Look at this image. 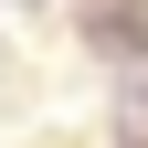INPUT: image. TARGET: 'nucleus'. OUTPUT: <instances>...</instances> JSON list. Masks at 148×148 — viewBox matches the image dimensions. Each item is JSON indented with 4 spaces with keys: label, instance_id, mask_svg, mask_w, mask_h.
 <instances>
[{
    "label": "nucleus",
    "instance_id": "f257e3e1",
    "mask_svg": "<svg viewBox=\"0 0 148 148\" xmlns=\"http://www.w3.org/2000/svg\"><path fill=\"white\" fill-rule=\"evenodd\" d=\"M95 42H106V53H127V74H148V11H138V0L95 11Z\"/></svg>",
    "mask_w": 148,
    "mask_h": 148
}]
</instances>
